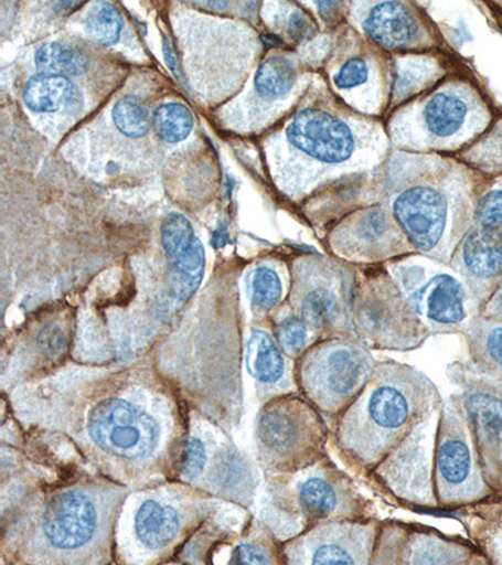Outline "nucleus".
I'll use <instances>...</instances> for the list:
<instances>
[{"label":"nucleus","mask_w":502,"mask_h":565,"mask_svg":"<svg viewBox=\"0 0 502 565\" xmlns=\"http://www.w3.org/2000/svg\"><path fill=\"white\" fill-rule=\"evenodd\" d=\"M245 362L250 376L263 385H277L286 377L285 352L271 334L260 328L252 331Z\"/></svg>","instance_id":"22"},{"label":"nucleus","mask_w":502,"mask_h":565,"mask_svg":"<svg viewBox=\"0 0 502 565\" xmlns=\"http://www.w3.org/2000/svg\"><path fill=\"white\" fill-rule=\"evenodd\" d=\"M286 136L306 163L303 188L313 189L345 170L372 166L364 161V153H369L364 152V142L352 126L323 108L308 107L298 113L287 127Z\"/></svg>","instance_id":"7"},{"label":"nucleus","mask_w":502,"mask_h":565,"mask_svg":"<svg viewBox=\"0 0 502 565\" xmlns=\"http://www.w3.org/2000/svg\"><path fill=\"white\" fill-rule=\"evenodd\" d=\"M470 435L452 397L444 401L437 417L434 452V490L438 510L456 512L483 495L479 463Z\"/></svg>","instance_id":"10"},{"label":"nucleus","mask_w":502,"mask_h":565,"mask_svg":"<svg viewBox=\"0 0 502 565\" xmlns=\"http://www.w3.org/2000/svg\"><path fill=\"white\" fill-rule=\"evenodd\" d=\"M227 242H229V234H227L226 225L221 224L214 232L212 243L215 248H222Z\"/></svg>","instance_id":"41"},{"label":"nucleus","mask_w":502,"mask_h":565,"mask_svg":"<svg viewBox=\"0 0 502 565\" xmlns=\"http://www.w3.org/2000/svg\"><path fill=\"white\" fill-rule=\"evenodd\" d=\"M252 305L261 312H271L278 307L285 287L280 276L270 267L261 266L254 269L249 278Z\"/></svg>","instance_id":"30"},{"label":"nucleus","mask_w":502,"mask_h":565,"mask_svg":"<svg viewBox=\"0 0 502 565\" xmlns=\"http://www.w3.org/2000/svg\"><path fill=\"white\" fill-rule=\"evenodd\" d=\"M205 271L204 245L196 238L193 245L171 260L168 286L172 297L185 302L195 294L203 281Z\"/></svg>","instance_id":"24"},{"label":"nucleus","mask_w":502,"mask_h":565,"mask_svg":"<svg viewBox=\"0 0 502 565\" xmlns=\"http://www.w3.org/2000/svg\"><path fill=\"white\" fill-rule=\"evenodd\" d=\"M195 239L194 227L184 215L170 213L163 218L161 224V243L171 260L185 253Z\"/></svg>","instance_id":"33"},{"label":"nucleus","mask_w":502,"mask_h":565,"mask_svg":"<svg viewBox=\"0 0 502 565\" xmlns=\"http://www.w3.org/2000/svg\"><path fill=\"white\" fill-rule=\"evenodd\" d=\"M425 168L415 172L395 162L386 184L388 209L415 250L447 263L468 234L467 190L462 172L449 163L425 162Z\"/></svg>","instance_id":"2"},{"label":"nucleus","mask_w":502,"mask_h":565,"mask_svg":"<svg viewBox=\"0 0 502 565\" xmlns=\"http://www.w3.org/2000/svg\"><path fill=\"white\" fill-rule=\"evenodd\" d=\"M470 544L418 523L381 522L373 564H468Z\"/></svg>","instance_id":"14"},{"label":"nucleus","mask_w":502,"mask_h":565,"mask_svg":"<svg viewBox=\"0 0 502 565\" xmlns=\"http://www.w3.org/2000/svg\"><path fill=\"white\" fill-rule=\"evenodd\" d=\"M24 103L36 114L62 113L73 116L84 108V97L68 77L43 73L26 82Z\"/></svg>","instance_id":"21"},{"label":"nucleus","mask_w":502,"mask_h":565,"mask_svg":"<svg viewBox=\"0 0 502 565\" xmlns=\"http://www.w3.org/2000/svg\"><path fill=\"white\" fill-rule=\"evenodd\" d=\"M35 66L43 75L79 76L88 66L84 53L65 43H45L35 53Z\"/></svg>","instance_id":"27"},{"label":"nucleus","mask_w":502,"mask_h":565,"mask_svg":"<svg viewBox=\"0 0 502 565\" xmlns=\"http://www.w3.org/2000/svg\"><path fill=\"white\" fill-rule=\"evenodd\" d=\"M373 42L388 50L413 47L421 39V29L409 9L398 2L373 4L362 21Z\"/></svg>","instance_id":"20"},{"label":"nucleus","mask_w":502,"mask_h":565,"mask_svg":"<svg viewBox=\"0 0 502 565\" xmlns=\"http://www.w3.org/2000/svg\"><path fill=\"white\" fill-rule=\"evenodd\" d=\"M455 254L453 269L467 281L471 298L478 296L482 286L502 275V227L474 226Z\"/></svg>","instance_id":"19"},{"label":"nucleus","mask_w":502,"mask_h":565,"mask_svg":"<svg viewBox=\"0 0 502 565\" xmlns=\"http://www.w3.org/2000/svg\"><path fill=\"white\" fill-rule=\"evenodd\" d=\"M136 533L150 550H159L169 544L179 531L175 510L162 507L158 501H146L136 514Z\"/></svg>","instance_id":"23"},{"label":"nucleus","mask_w":502,"mask_h":565,"mask_svg":"<svg viewBox=\"0 0 502 565\" xmlns=\"http://www.w3.org/2000/svg\"><path fill=\"white\" fill-rule=\"evenodd\" d=\"M488 316L502 319V282L499 288L491 296L485 309Z\"/></svg>","instance_id":"40"},{"label":"nucleus","mask_w":502,"mask_h":565,"mask_svg":"<svg viewBox=\"0 0 502 565\" xmlns=\"http://www.w3.org/2000/svg\"><path fill=\"white\" fill-rule=\"evenodd\" d=\"M462 333L474 362L502 372V324L473 318L463 327Z\"/></svg>","instance_id":"25"},{"label":"nucleus","mask_w":502,"mask_h":565,"mask_svg":"<svg viewBox=\"0 0 502 565\" xmlns=\"http://www.w3.org/2000/svg\"><path fill=\"white\" fill-rule=\"evenodd\" d=\"M447 376L458 387L451 397L480 462L491 470L502 467V390L460 362L447 367Z\"/></svg>","instance_id":"12"},{"label":"nucleus","mask_w":502,"mask_h":565,"mask_svg":"<svg viewBox=\"0 0 502 565\" xmlns=\"http://www.w3.org/2000/svg\"><path fill=\"white\" fill-rule=\"evenodd\" d=\"M444 401L424 372L394 360L377 361L366 386L332 423L333 449L346 469L366 477L430 420Z\"/></svg>","instance_id":"1"},{"label":"nucleus","mask_w":502,"mask_h":565,"mask_svg":"<svg viewBox=\"0 0 502 565\" xmlns=\"http://www.w3.org/2000/svg\"><path fill=\"white\" fill-rule=\"evenodd\" d=\"M332 252L342 259L378 263L415 250L388 207L373 205L350 215L330 236Z\"/></svg>","instance_id":"15"},{"label":"nucleus","mask_w":502,"mask_h":565,"mask_svg":"<svg viewBox=\"0 0 502 565\" xmlns=\"http://www.w3.org/2000/svg\"><path fill=\"white\" fill-rule=\"evenodd\" d=\"M424 62L409 63L404 70L397 72L395 84V95L397 97L413 94L414 90L424 85V81L431 76L430 67Z\"/></svg>","instance_id":"36"},{"label":"nucleus","mask_w":502,"mask_h":565,"mask_svg":"<svg viewBox=\"0 0 502 565\" xmlns=\"http://www.w3.org/2000/svg\"><path fill=\"white\" fill-rule=\"evenodd\" d=\"M297 68L293 62L286 57L274 56L259 67L255 75L254 86L260 98L276 102L288 95L295 87Z\"/></svg>","instance_id":"26"},{"label":"nucleus","mask_w":502,"mask_h":565,"mask_svg":"<svg viewBox=\"0 0 502 565\" xmlns=\"http://www.w3.org/2000/svg\"><path fill=\"white\" fill-rule=\"evenodd\" d=\"M163 57H165L167 63L173 75L178 78H181L179 60L177 57L175 51H173L171 42L165 39L162 44Z\"/></svg>","instance_id":"39"},{"label":"nucleus","mask_w":502,"mask_h":565,"mask_svg":"<svg viewBox=\"0 0 502 565\" xmlns=\"http://www.w3.org/2000/svg\"><path fill=\"white\" fill-rule=\"evenodd\" d=\"M381 522L376 518L334 519L296 536L288 562L296 564H373Z\"/></svg>","instance_id":"13"},{"label":"nucleus","mask_w":502,"mask_h":565,"mask_svg":"<svg viewBox=\"0 0 502 565\" xmlns=\"http://www.w3.org/2000/svg\"><path fill=\"white\" fill-rule=\"evenodd\" d=\"M88 433L114 457L137 460L157 448L160 428L153 418L121 398L100 401L88 417Z\"/></svg>","instance_id":"16"},{"label":"nucleus","mask_w":502,"mask_h":565,"mask_svg":"<svg viewBox=\"0 0 502 565\" xmlns=\"http://www.w3.org/2000/svg\"><path fill=\"white\" fill-rule=\"evenodd\" d=\"M257 436L267 467L287 476L330 458V423L300 394L270 401L260 414Z\"/></svg>","instance_id":"5"},{"label":"nucleus","mask_w":502,"mask_h":565,"mask_svg":"<svg viewBox=\"0 0 502 565\" xmlns=\"http://www.w3.org/2000/svg\"><path fill=\"white\" fill-rule=\"evenodd\" d=\"M98 510L87 494L66 491L51 500L43 515V532L54 548L77 551L95 536Z\"/></svg>","instance_id":"17"},{"label":"nucleus","mask_w":502,"mask_h":565,"mask_svg":"<svg viewBox=\"0 0 502 565\" xmlns=\"http://www.w3.org/2000/svg\"><path fill=\"white\" fill-rule=\"evenodd\" d=\"M180 471L186 479H195L203 472L206 463V451L203 443L191 437L184 443L180 455Z\"/></svg>","instance_id":"35"},{"label":"nucleus","mask_w":502,"mask_h":565,"mask_svg":"<svg viewBox=\"0 0 502 565\" xmlns=\"http://www.w3.org/2000/svg\"><path fill=\"white\" fill-rule=\"evenodd\" d=\"M274 562L270 553L257 544H241L234 551L232 563L234 564H270Z\"/></svg>","instance_id":"38"},{"label":"nucleus","mask_w":502,"mask_h":565,"mask_svg":"<svg viewBox=\"0 0 502 565\" xmlns=\"http://www.w3.org/2000/svg\"><path fill=\"white\" fill-rule=\"evenodd\" d=\"M473 221L478 226L500 230L502 227V184L481 195L474 204Z\"/></svg>","instance_id":"34"},{"label":"nucleus","mask_w":502,"mask_h":565,"mask_svg":"<svg viewBox=\"0 0 502 565\" xmlns=\"http://www.w3.org/2000/svg\"><path fill=\"white\" fill-rule=\"evenodd\" d=\"M353 335L371 351H414L431 337L404 289L387 269H364L355 277Z\"/></svg>","instance_id":"3"},{"label":"nucleus","mask_w":502,"mask_h":565,"mask_svg":"<svg viewBox=\"0 0 502 565\" xmlns=\"http://www.w3.org/2000/svg\"><path fill=\"white\" fill-rule=\"evenodd\" d=\"M473 116L474 102L463 90H438L423 111L424 146L447 148L450 143L461 142L471 132Z\"/></svg>","instance_id":"18"},{"label":"nucleus","mask_w":502,"mask_h":565,"mask_svg":"<svg viewBox=\"0 0 502 565\" xmlns=\"http://www.w3.org/2000/svg\"><path fill=\"white\" fill-rule=\"evenodd\" d=\"M409 302L432 334L462 332L469 322L471 296L451 271L417 259H405L388 267Z\"/></svg>","instance_id":"11"},{"label":"nucleus","mask_w":502,"mask_h":565,"mask_svg":"<svg viewBox=\"0 0 502 565\" xmlns=\"http://www.w3.org/2000/svg\"><path fill=\"white\" fill-rule=\"evenodd\" d=\"M357 273L342 264L318 257L299 264L291 307L310 328L314 339L354 337L352 295Z\"/></svg>","instance_id":"8"},{"label":"nucleus","mask_w":502,"mask_h":565,"mask_svg":"<svg viewBox=\"0 0 502 565\" xmlns=\"http://www.w3.org/2000/svg\"><path fill=\"white\" fill-rule=\"evenodd\" d=\"M370 73L369 63L363 58L354 57L346 61L341 70L335 73L333 82L337 88L343 90L357 88L366 84Z\"/></svg>","instance_id":"37"},{"label":"nucleus","mask_w":502,"mask_h":565,"mask_svg":"<svg viewBox=\"0 0 502 565\" xmlns=\"http://www.w3.org/2000/svg\"><path fill=\"white\" fill-rule=\"evenodd\" d=\"M113 117L118 131L130 139H140L151 129L149 108L133 96L121 98L114 107Z\"/></svg>","instance_id":"31"},{"label":"nucleus","mask_w":502,"mask_h":565,"mask_svg":"<svg viewBox=\"0 0 502 565\" xmlns=\"http://www.w3.org/2000/svg\"><path fill=\"white\" fill-rule=\"evenodd\" d=\"M122 26V15L111 3L95 4L85 21L89 39L103 45H111L120 40Z\"/></svg>","instance_id":"29"},{"label":"nucleus","mask_w":502,"mask_h":565,"mask_svg":"<svg viewBox=\"0 0 502 565\" xmlns=\"http://www.w3.org/2000/svg\"><path fill=\"white\" fill-rule=\"evenodd\" d=\"M437 417L438 413L419 425L366 476L373 490L413 512L438 510L434 490Z\"/></svg>","instance_id":"9"},{"label":"nucleus","mask_w":502,"mask_h":565,"mask_svg":"<svg viewBox=\"0 0 502 565\" xmlns=\"http://www.w3.org/2000/svg\"><path fill=\"white\" fill-rule=\"evenodd\" d=\"M286 494V512L293 524L295 536L334 519L373 516V505L354 480L331 458L293 473Z\"/></svg>","instance_id":"6"},{"label":"nucleus","mask_w":502,"mask_h":565,"mask_svg":"<svg viewBox=\"0 0 502 565\" xmlns=\"http://www.w3.org/2000/svg\"><path fill=\"white\" fill-rule=\"evenodd\" d=\"M274 332L281 351L296 360L316 341L308 324L295 313L282 318Z\"/></svg>","instance_id":"32"},{"label":"nucleus","mask_w":502,"mask_h":565,"mask_svg":"<svg viewBox=\"0 0 502 565\" xmlns=\"http://www.w3.org/2000/svg\"><path fill=\"white\" fill-rule=\"evenodd\" d=\"M376 363L355 337H328L297 359L295 379L300 395L332 424L366 386Z\"/></svg>","instance_id":"4"},{"label":"nucleus","mask_w":502,"mask_h":565,"mask_svg":"<svg viewBox=\"0 0 502 565\" xmlns=\"http://www.w3.org/2000/svg\"><path fill=\"white\" fill-rule=\"evenodd\" d=\"M152 126L161 140L177 143L184 141L193 131L194 117L185 105L165 104L153 113Z\"/></svg>","instance_id":"28"}]
</instances>
